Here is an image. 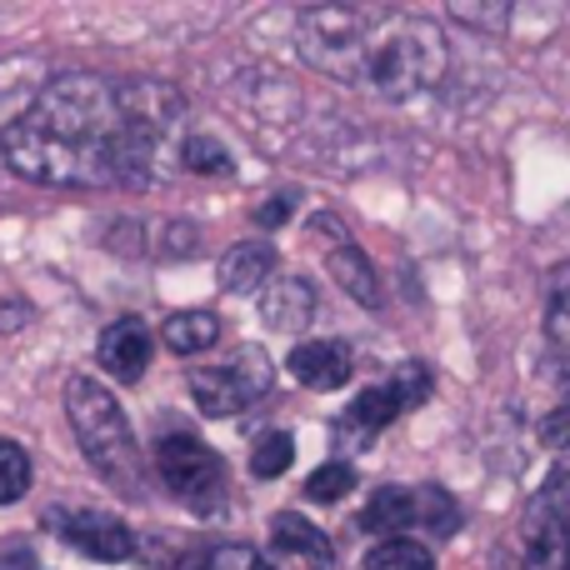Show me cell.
Masks as SVG:
<instances>
[{
  "label": "cell",
  "mask_w": 570,
  "mask_h": 570,
  "mask_svg": "<svg viewBox=\"0 0 570 570\" xmlns=\"http://www.w3.org/2000/svg\"><path fill=\"white\" fill-rule=\"evenodd\" d=\"M186 100L166 80H110L90 70L50 76L16 116L0 126L10 170L36 186H146Z\"/></svg>",
  "instance_id": "6da1fadb"
},
{
  "label": "cell",
  "mask_w": 570,
  "mask_h": 570,
  "mask_svg": "<svg viewBox=\"0 0 570 570\" xmlns=\"http://www.w3.org/2000/svg\"><path fill=\"white\" fill-rule=\"evenodd\" d=\"M66 415L76 431L86 461L106 475L110 485H120L126 495H146V451H140L136 431H130L120 401L90 375H70L66 381Z\"/></svg>",
  "instance_id": "7a4b0ae2"
},
{
  "label": "cell",
  "mask_w": 570,
  "mask_h": 570,
  "mask_svg": "<svg viewBox=\"0 0 570 570\" xmlns=\"http://www.w3.org/2000/svg\"><path fill=\"white\" fill-rule=\"evenodd\" d=\"M451 50L435 20L425 16H371V60H365V86L385 100H411L421 90L441 86Z\"/></svg>",
  "instance_id": "3957f363"
},
{
  "label": "cell",
  "mask_w": 570,
  "mask_h": 570,
  "mask_svg": "<svg viewBox=\"0 0 570 570\" xmlns=\"http://www.w3.org/2000/svg\"><path fill=\"white\" fill-rule=\"evenodd\" d=\"M295 46L321 76L341 86H365L371 60V16L351 6H311L295 20Z\"/></svg>",
  "instance_id": "277c9868"
},
{
  "label": "cell",
  "mask_w": 570,
  "mask_h": 570,
  "mask_svg": "<svg viewBox=\"0 0 570 570\" xmlns=\"http://www.w3.org/2000/svg\"><path fill=\"white\" fill-rule=\"evenodd\" d=\"M156 475L166 481V491L196 515H220L230 501L226 461H220L206 441H196V435H166V441L156 445Z\"/></svg>",
  "instance_id": "5b68a950"
},
{
  "label": "cell",
  "mask_w": 570,
  "mask_h": 570,
  "mask_svg": "<svg viewBox=\"0 0 570 570\" xmlns=\"http://www.w3.org/2000/svg\"><path fill=\"white\" fill-rule=\"evenodd\" d=\"M271 391H276V365L261 345H236L226 355V365H196L190 371V395H196L200 415H210V421L240 415Z\"/></svg>",
  "instance_id": "8992f818"
},
{
  "label": "cell",
  "mask_w": 570,
  "mask_h": 570,
  "mask_svg": "<svg viewBox=\"0 0 570 570\" xmlns=\"http://www.w3.org/2000/svg\"><path fill=\"white\" fill-rule=\"evenodd\" d=\"M525 570H570V471H551V481L525 505Z\"/></svg>",
  "instance_id": "52a82bcc"
},
{
  "label": "cell",
  "mask_w": 570,
  "mask_h": 570,
  "mask_svg": "<svg viewBox=\"0 0 570 570\" xmlns=\"http://www.w3.org/2000/svg\"><path fill=\"white\" fill-rule=\"evenodd\" d=\"M50 531L100 566L130 561V551H136L130 525L116 521V515H106V511H50Z\"/></svg>",
  "instance_id": "ba28073f"
},
{
  "label": "cell",
  "mask_w": 570,
  "mask_h": 570,
  "mask_svg": "<svg viewBox=\"0 0 570 570\" xmlns=\"http://www.w3.org/2000/svg\"><path fill=\"white\" fill-rule=\"evenodd\" d=\"M311 236H325L321 250H325V271L335 276L351 301L361 305H381V281H375V266L365 261V250L351 240V230L341 226L335 216H311Z\"/></svg>",
  "instance_id": "9c48e42d"
},
{
  "label": "cell",
  "mask_w": 570,
  "mask_h": 570,
  "mask_svg": "<svg viewBox=\"0 0 570 570\" xmlns=\"http://www.w3.org/2000/svg\"><path fill=\"white\" fill-rule=\"evenodd\" d=\"M96 355H100V365L110 371V381L136 385L140 375H146V365H150V331L136 321V315H126V321H110L106 331H100Z\"/></svg>",
  "instance_id": "30bf717a"
},
{
  "label": "cell",
  "mask_w": 570,
  "mask_h": 570,
  "mask_svg": "<svg viewBox=\"0 0 570 570\" xmlns=\"http://www.w3.org/2000/svg\"><path fill=\"white\" fill-rule=\"evenodd\" d=\"M361 525L381 541H401V531L425 525V485H381L371 495V505L361 511Z\"/></svg>",
  "instance_id": "8fae6325"
},
{
  "label": "cell",
  "mask_w": 570,
  "mask_h": 570,
  "mask_svg": "<svg viewBox=\"0 0 570 570\" xmlns=\"http://www.w3.org/2000/svg\"><path fill=\"white\" fill-rule=\"evenodd\" d=\"M271 551H276L281 561H295V566H305V570H331L335 566L331 535H325L321 525L301 521L295 511L271 515Z\"/></svg>",
  "instance_id": "7c38bea8"
},
{
  "label": "cell",
  "mask_w": 570,
  "mask_h": 570,
  "mask_svg": "<svg viewBox=\"0 0 570 570\" xmlns=\"http://www.w3.org/2000/svg\"><path fill=\"white\" fill-rule=\"evenodd\" d=\"M285 365H291V375L301 385H311V391H341L355 371L351 345H341V341H301Z\"/></svg>",
  "instance_id": "4fadbf2b"
},
{
  "label": "cell",
  "mask_w": 570,
  "mask_h": 570,
  "mask_svg": "<svg viewBox=\"0 0 570 570\" xmlns=\"http://www.w3.org/2000/svg\"><path fill=\"white\" fill-rule=\"evenodd\" d=\"M315 315V285L301 276H281L261 291V321L271 331H305Z\"/></svg>",
  "instance_id": "5bb4252c"
},
{
  "label": "cell",
  "mask_w": 570,
  "mask_h": 570,
  "mask_svg": "<svg viewBox=\"0 0 570 570\" xmlns=\"http://www.w3.org/2000/svg\"><path fill=\"white\" fill-rule=\"evenodd\" d=\"M271 271H276V246L271 240H246V246L226 250L220 256V291L230 295H250V291H266Z\"/></svg>",
  "instance_id": "9a60e30c"
},
{
  "label": "cell",
  "mask_w": 570,
  "mask_h": 570,
  "mask_svg": "<svg viewBox=\"0 0 570 570\" xmlns=\"http://www.w3.org/2000/svg\"><path fill=\"white\" fill-rule=\"evenodd\" d=\"M401 411H405V405H401V395H395L391 385H371V391H361L351 401V411L341 415L335 435H355V445H371Z\"/></svg>",
  "instance_id": "2e32d148"
},
{
  "label": "cell",
  "mask_w": 570,
  "mask_h": 570,
  "mask_svg": "<svg viewBox=\"0 0 570 570\" xmlns=\"http://www.w3.org/2000/svg\"><path fill=\"white\" fill-rule=\"evenodd\" d=\"M220 341V321L216 311H176L166 321V345L176 355H200Z\"/></svg>",
  "instance_id": "e0dca14e"
},
{
  "label": "cell",
  "mask_w": 570,
  "mask_h": 570,
  "mask_svg": "<svg viewBox=\"0 0 570 570\" xmlns=\"http://www.w3.org/2000/svg\"><path fill=\"white\" fill-rule=\"evenodd\" d=\"M30 491V455L20 441L0 435V505H16Z\"/></svg>",
  "instance_id": "ac0fdd59"
},
{
  "label": "cell",
  "mask_w": 570,
  "mask_h": 570,
  "mask_svg": "<svg viewBox=\"0 0 570 570\" xmlns=\"http://www.w3.org/2000/svg\"><path fill=\"white\" fill-rule=\"evenodd\" d=\"M180 166L196 170V176H230V170H236V160H230V150L220 146V140L186 136V140H180Z\"/></svg>",
  "instance_id": "d6986e66"
},
{
  "label": "cell",
  "mask_w": 570,
  "mask_h": 570,
  "mask_svg": "<svg viewBox=\"0 0 570 570\" xmlns=\"http://www.w3.org/2000/svg\"><path fill=\"white\" fill-rule=\"evenodd\" d=\"M291 461H295V441L285 431H266L256 441V451H250V475L256 481H276V475L291 471Z\"/></svg>",
  "instance_id": "ffe728a7"
},
{
  "label": "cell",
  "mask_w": 570,
  "mask_h": 570,
  "mask_svg": "<svg viewBox=\"0 0 570 570\" xmlns=\"http://www.w3.org/2000/svg\"><path fill=\"white\" fill-rule=\"evenodd\" d=\"M365 570H435L431 551L421 541H381L371 556H365Z\"/></svg>",
  "instance_id": "44dd1931"
},
{
  "label": "cell",
  "mask_w": 570,
  "mask_h": 570,
  "mask_svg": "<svg viewBox=\"0 0 570 570\" xmlns=\"http://www.w3.org/2000/svg\"><path fill=\"white\" fill-rule=\"evenodd\" d=\"M351 491H355V471L345 461L321 465V471H311V481H305V501H315V505H335Z\"/></svg>",
  "instance_id": "7402d4cb"
},
{
  "label": "cell",
  "mask_w": 570,
  "mask_h": 570,
  "mask_svg": "<svg viewBox=\"0 0 570 570\" xmlns=\"http://www.w3.org/2000/svg\"><path fill=\"white\" fill-rule=\"evenodd\" d=\"M385 385L401 395L405 411H415L421 401H431V365H425V361H401V365L391 371V381H385Z\"/></svg>",
  "instance_id": "603a6c76"
},
{
  "label": "cell",
  "mask_w": 570,
  "mask_h": 570,
  "mask_svg": "<svg viewBox=\"0 0 570 570\" xmlns=\"http://www.w3.org/2000/svg\"><path fill=\"white\" fill-rule=\"evenodd\" d=\"M546 341H551V351L570 355V285L551 301V311H546Z\"/></svg>",
  "instance_id": "cb8c5ba5"
},
{
  "label": "cell",
  "mask_w": 570,
  "mask_h": 570,
  "mask_svg": "<svg viewBox=\"0 0 570 570\" xmlns=\"http://www.w3.org/2000/svg\"><path fill=\"white\" fill-rule=\"evenodd\" d=\"M541 441L551 445V451H566V445H570V381L561 391V405H556V411L541 421Z\"/></svg>",
  "instance_id": "d4e9b609"
},
{
  "label": "cell",
  "mask_w": 570,
  "mask_h": 570,
  "mask_svg": "<svg viewBox=\"0 0 570 570\" xmlns=\"http://www.w3.org/2000/svg\"><path fill=\"white\" fill-rule=\"evenodd\" d=\"M206 570H271L261 561V551H250V546H220V551H210Z\"/></svg>",
  "instance_id": "484cf974"
},
{
  "label": "cell",
  "mask_w": 570,
  "mask_h": 570,
  "mask_svg": "<svg viewBox=\"0 0 570 570\" xmlns=\"http://www.w3.org/2000/svg\"><path fill=\"white\" fill-rule=\"evenodd\" d=\"M451 16L461 20V26H481V30H501L505 20H511V10L505 6H465V0H455Z\"/></svg>",
  "instance_id": "4316f807"
},
{
  "label": "cell",
  "mask_w": 570,
  "mask_h": 570,
  "mask_svg": "<svg viewBox=\"0 0 570 570\" xmlns=\"http://www.w3.org/2000/svg\"><path fill=\"white\" fill-rule=\"evenodd\" d=\"M285 216H291V200L285 196H266L256 210H250V220H256V226H271V230H276Z\"/></svg>",
  "instance_id": "83f0119b"
}]
</instances>
